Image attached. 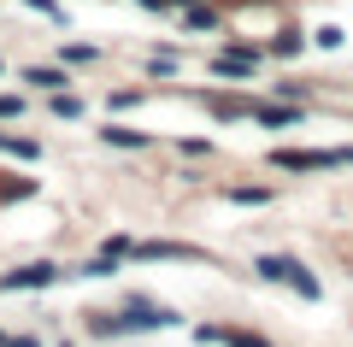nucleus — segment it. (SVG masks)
<instances>
[{
	"label": "nucleus",
	"instance_id": "1",
	"mask_svg": "<svg viewBox=\"0 0 353 347\" xmlns=\"http://www.w3.org/2000/svg\"><path fill=\"white\" fill-rule=\"evenodd\" d=\"M259 277H271V283H289L294 295H306V300H324V283H318V277L306 271L301 259H289V253H271V259H259Z\"/></svg>",
	"mask_w": 353,
	"mask_h": 347
},
{
	"label": "nucleus",
	"instance_id": "2",
	"mask_svg": "<svg viewBox=\"0 0 353 347\" xmlns=\"http://www.w3.org/2000/svg\"><path fill=\"white\" fill-rule=\"evenodd\" d=\"M53 277H59V271H53V265L41 259V265H18L12 277H0V288H48Z\"/></svg>",
	"mask_w": 353,
	"mask_h": 347
},
{
	"label": "nucleus",
	"instance_id": "3",
	"mask_svg": "<svg viewBox=\"0 0 353 347\" xmlns=\"http://www.w3.org/2000/svg\"><path fill=\"white\" fill-rule=\"evenodd\" d=\"M24 83H36V88H65V71H53V65H36V71H24Z\"/></svg>",
	"mask_w": 353,
	"mask_h": 347
},
{
	"label": "nucleus",
	"instance_id": "4",
	"mask_svg": "<svg viewBox=\"0 0 353 347\" xmlns=\"http://www.w3.org/2000/svg\"><path fill=\"white\" fill-rule=\"evenodd\" d=\"M106 141H112V148H141V141H148V136H141V130H106Z\"/></svg>",
	"mask_w": 353,
	"mask_h": 347
},
{
	"label": "nucleus",
	"instance_id": "5",
	"mask_svg": "<svg viewBox=\"0 0 353 347\" xmlns=\"http://www.w3.org/2000/svg\"><path fill=\"white\" fill-rule=\"evenodd\" d=\"M230 200H241V206H265L271 195H265V188H230Z\"/></svg>",
	"mask_w": 353,
	"mask_h": 347
},
{
	"label": "nucleus",
	"instance_id": "6",
	"mask_svg": "<svg viewBox=\"0 0 353 347\" xmlns=\"http://www.w3.org/2000/svg\"><path fill=\"white\" fill-rule=\"evenodd\" d=\"M224 341H230V347H271V341H259V335H248V330H230Z\"/></svg>",
	"mask_w": 353,
	"mask_h": 347
},
{
	"label": "nucleus",
	"instance_id": "7",
	"mask_svg": "<svg viewBox=\"0 0 353 347\" xmlns=\"http://www.w3.org/2000/svg\"><path fill=\"white\" fill-rule=\"evenodd\" d=\"M24 195H36V183H6L0 188V200H24Z\"/></svg>",
	"mask_w": 353,
	"mask_h": 347
},
{
	"label": "nucleus",
	"instance_id": "8",
	"mask_svg": "<svg viewBox=\"0 0 353 347\" xmlns=\"http://www.w3.org/2000/svg\"><path fill=\"white\" fill-rule=\"evenodd\" d=\"M12 112H18V100H0V118H12Z\"/></svg>",
	"mask_w": 353,
	"mask_h": 347
},
{
	"label": "nucleus",
	"instance_id": "9",
	"mask_svg": "<svg viewBox=\"0 0 353 347\" xmlns=\"http://www.w3.org/2000/svg\"><path fill=\"white\" fill-rule=\"evenodd\" d=\"M12 347H36V341H30V335H18V341H12Z\"/></svg>",
	"mask_w": 353,
	"mask_h": 347
}]
</instances>
